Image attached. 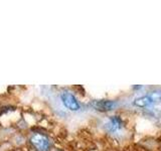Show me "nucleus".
I'll list each match as a JSON object with an SVG mask.
<instances>
[{
	"instance_id": "423d86ee",
	"label": "nucleus",
	"mask_w": 161,
	"mask_h": 151,
	"mask_svg": "<svg viewBox=\"0 0 161 151\" xmlns=\"http://www.w3.org/2000/svg\"><path fill=\"white\" fill-rule=\"evenodd\" d=\"M140 88H142L141 86H136V87H134V89H140Z\"/></svg>"
},
{
	"instance_id": "7ed1b4c3",
	"label": "nucleus",
	"mask_w": 161,
	"mask_h": 151,
	"mask_svg": "<svg viewBox=\"0 0 161 151\" xmlns=\"http://www.w3.org/2000/svg\"><path fill=\"white\" fill-rule=\"evenodd\" d=\"M158 103H161V91H153L145 96L135 98L133 101V105L139 108H146Z\"/></svg>"
},
{
	"instance_id": "20e7f679",
	"label": "nucleus",
	"mask_w": 161,
	"mask_h": 151,
	"mask_svg": "<svg viewBox=\"0 0 161 151\" xmlns=\"http://www.w3.org/2000/svg\"><path fill=\"white\" fill-rule=\"evenodd\" d=\"M90 106L99 112H109L117 107L118 103L114 100H92L90 102Z\"/></svg>"
},
{
	"instance_id": "39448f33",
	"label": "nucleus",
	"mask_w": 161,
	"mask_h": 151,
	"mask_svg": "<svg viewBox=\"0 0 161 151\" xmlns=\"http://www.w3.org/2000/svg\"><path fill=\"white\" fill-rule=\"evenodd\" d=\"M124 126V122L122 118L120 116H111V117L107 120V122L105 123V130L108 133L115 134L118 133L119 131L122 130Z\"/></svg>"
},
{
	"instance_id": "f03ea898",
	"label": "nucleus",
	"mask_w": 161,
	"mask_h": 151,
	"mask_svg": "<svg viewBox=\"0 0 161 151\" xmlns=\"http://www.w3.org/2000/svg\"><path fill=\"white\" fill-rule=\"evenodd\" d=\"M59 100L64 105V107L70 111V112H78V111L82 109V106H80L78 98L75 97L74 93H72L69 90H63L59 93Z\"/></svg>"
},
{
	"instance_id": "0eeeda50",
	"label": "nucleus",
	"mask_w": 161,
	"mask_h": 151,
	"mask_svg": "<svg viewBox=\"0 0 161 151\" xmlns=\"http://www.w3.org/2000/svg\"><path fill=\"white\" fill-rule=\"evenodd\" d=\"M54 151H62V150H59V149H57V150H54Z\"/></svg>"
},
{
	"instance_id": "6e6552de",
	"label": "nucleus",
	"mask_w": 161,
	"mask_h": 151,
	"mask_svg": "<svg viewBox=\"0 0 161 151\" xmlns=\"http://www.w3.org/2000/svg\"><path fill=\"white\" fill-rule=\"evenodd\" d=\"M17 151H20V150H17Z\"/></svg>"
},
{
	"instance_id": "f257e3e1",
	"label": "nucleus",
	"mask_w": 161,
	"mask_h": 151,
	"mask_svg": "<svg viewBox=\"0 0 161 151\" xmlns=\"http://www.w3.org/2000/svg\"><path fill=\"white\" fill-rule=\"evenodd\" d=\"M28 143L35 151H52L53 143L48 135L35 131L29 135Z\"/></svg>"
}]
</instances>
